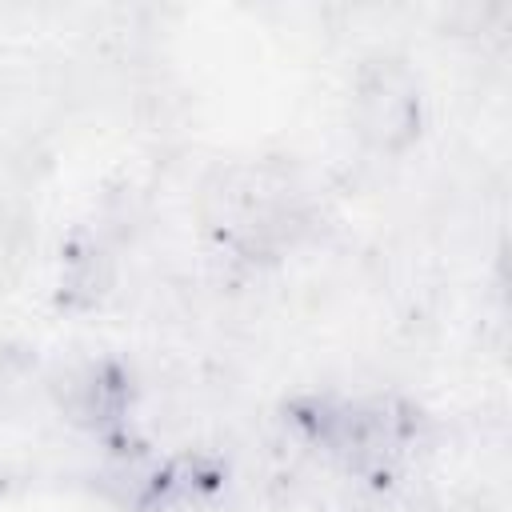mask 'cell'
<instances>
[{"label":"cell","instance_id":"cell-1","mask_svg":"<svg viewBox=\"0 0 512 512\" xmlns=\"http://www.w3.org/2000/svg\"><path fill=\"white\" fill-rule=\"evenodd\" d=\"M352 120L368 148L376 152H400L420 132V92L404 64L376 60L360 68L356 96H352Z\"/></svg>","mask_w":512,"mask_h":512}]
</instances>
